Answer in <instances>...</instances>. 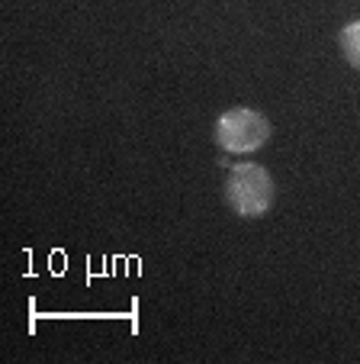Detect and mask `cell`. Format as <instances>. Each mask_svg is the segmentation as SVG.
<instances>
[{"label": "cell", "mask_w": 360, "mask_h": 364, "mask_svg": "<svg viewBox=\"0 0 360 364\" xmlns=\"http://www.w3.org/2000/svg\"><path fill=\"white\" fill-rule=\"evenodd\" d=\"M267 139H271V123L258 110L235 107V110H225L216 119V142L229 155H251Z\"/></svg>", "instance_id": "2"}, {"label": "cell", "mask_w": 360, "mask_h": 364, "mask_svg": "<svg viewBox=\"0 0 360 364\" xmlns=\"http://www.w3.org/2000/svg\"><path fill=\"white\" fill-rule=\"evenodd\" d=\"M338 42H341V52H344V58L360 71V20L347 23V26L341 29Z\"/></svg>", "instance_id": "3"}, {"label": "cell", "mask_w": 360, "mask_h": 364, "mask_svg": "<svg viewBox=\"0 0 360 364\" xmlns=\"http://www.w3.org/2000/svg\"><path fill=\"white\" fill-rule=\"evenodd\" d=\"M225 197L229 206L238 216L254 220L264 216L273 203V178L264 165L258 161H241L229 171V184H225Z\"/></svg>", "instance_id": "1"}]
</instances>
